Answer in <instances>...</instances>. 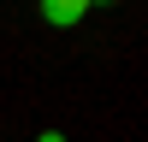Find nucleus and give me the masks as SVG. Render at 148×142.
Masks as SVG:
<instances>
[{"instance_id": "f257e3e1", "label": "nucleus", "mask_w": 148, "mask_h": 142, "mask_svg": "<svg viewBox=\"0 0 148 142\" xmlns=\"http://www.w3.org/2000/svg\"><path fill=\"white\" fill-rule=\"evenodd\" d=\"M83 12H89V0H42V24H53V30H77Z\"/></svg>"}, {"instance_id": "f03ea898", "label": "nucleus", "mask_w": 148, "mask_h": 142, "mask_svg": "<svg viewBox=\"0 0 148 142\" xmlns=\"http://www.w3.org/2000/svg\"><path fill=\"white\" fill-rule=\"evenodd\" d=\"M36 142H65V136H59V130H42V136H36Z\"/></svg>"}, {"instance_id": "7ed1b4c3", "label": "nucleus", "mask_w": 148, "mask_h": 142, "mask_svg": "<svg viewBox=\"0 0 148 142\" xmlns=\"http://www.w3.org/2000/svg\"><path fill=\"white\" fill-rule=\"evenodd\" d=\"M89 6H113V0H89Z\"/></svg>"}]
</instances>
